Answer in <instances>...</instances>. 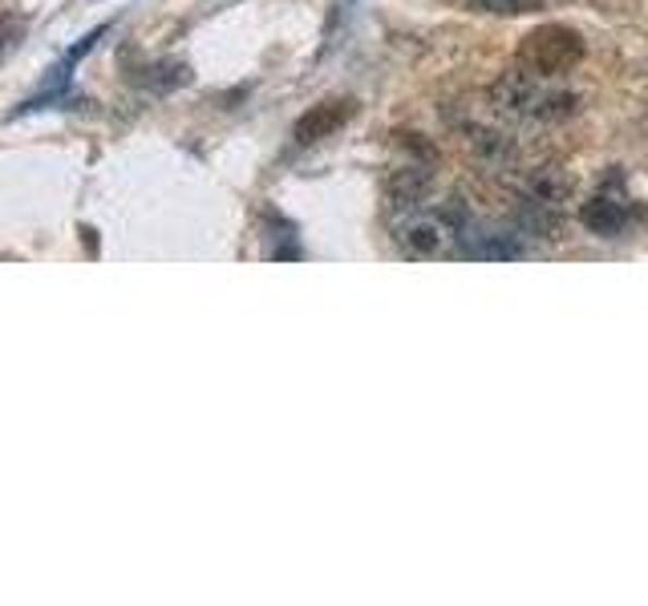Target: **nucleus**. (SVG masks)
<instances>
[{"instance_id":"1","label":"nucleus","mask_w":648,"mask_h":606,"mask_svg":"<svg viewBox=\"0 0 648 606\" xmlns=\"http://www.w3.org/2000/svg\"><path fill=\"white\" fill-rule=\"evenodd\" d=\"M487 98L490 110L511 122H563L579 110V94L560 85V77H535L527 70L503 73Z\"/></svg>"},{"instance_id":"2","label":"nucleus","mask_w":648,"mask_h":606,"mask_svg":"<svg viewBox=\"0 0 648 606\" xmlns=\"http://www.w3.org/2000/svg\"><path fill=\"white\" fill-rule=\"evenodd\" d=\"M466 207L462 198H426L421 207L409 211H393V239L405 255L414 259H438L459 247L462 231H466Z\"/></svg>"},{"instance_id":"3","label":"nucleus","mask_w":648,"mask_h":606,"mask_svg":"<svg viewBox=\"0 0 648 606\" xmlns=\"http://www.w3.org/2000/svg\"><path fill=\"white\" fill-rule=\"evenodd\" d=\"M579 61H584V41L563 25L535 28L531 37L518 45V65L535 77H560V73L576 70Z\"/></svg>"},{"instance_id":"4","label":"nucleus","mask_w":648,"mask_h":606,"mask_svg":"<svg viewBox=\"0 0 648 606\" xmlns=\"http://www.w3.org/2000/svg\"><path fill=\"white\" fill-rule=\"evenodd\" d=\"M579 219H584V226H588V231H596V235L612 239V235H616V231H624V223H628V198L620 195L616 186H604V190H596V195L584 202Z\"/></svg>"},{"instance_id":"5","label":"nucleus","mask_w":648,"mask_h":606,"mask_svg":"<svg viewBox=\"0 0 648 606\" xmlns=\"http://www.w3.org/2000/svg\"><path fill=\"white\" fill-rule=\"evenodd\" d=\"M386 195L393 202V211H409V207H421L426 198H433V174L426 166H398L389 174Z\"/></svg>"},{"instance_id":"6","label":"nucleus","mask_w":648,"mask_h":606,"mask_svg":"<svg viewBox=\"0 0 648 606\" xmlns=\"http://www.w3.org/2000/svg\"><path fill=\"white\" fill-rule=\"evenodd\" d=\"M349 118H353V101L337 98V101H325V106H313V110L296 122V141H301V146H313V141L337 134Z\"/></svg>"},{"instance_id":"7","label":"nucleus","mask_w":648,"mask_h":606,"mask_svg":"<svg viewBox=\"0 0 648 606\" xmlns=\"http://www.w3.org/2000/svg\"><path fill=\"white\" fill-rule=\"evenodd\" d=\"M459 247L470 255V259H518V255H523L518 235H503V231H482V235H475L470 223L462 231Z\"/></svg>"},{"instance_id":"8","label":"nucleus","mask_w":648,"mask_h":606,"mask_svg":"<svg viewBox=\"0 0 648 606\" xmlns=\"http://www.w3.org/2000/svg\"><path fill=\"white\" fill-rule=\"evenodd\" d=\"M482 9H494V13H527V9H535L531 0H478Z\"/></svg>"}]
</instances>
